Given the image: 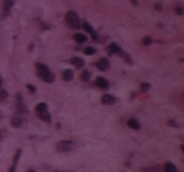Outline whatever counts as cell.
Returning a JSON list of instances; mask_svg holds the SVG:
<instances>
[{
  "mask_svg": "<svg viewBox=\"0 0 184 172\" xmlns=\"http://www.w3.org/2000/svg\"><path fill=\"white\" fill-rule=\"evenodd\" d=\"M164 172H177V167L173 162H167L164 166Z\"/></svg>",
  "mask_w": 184,
  "mask_h": 172,
  "instance_id": "cell-18",
  "label": "cell"
},
{
  "mask_svg": "<svg viewBox=\"0 0 184 172\" xmlns=\"http://www.w3.org/2000/svg\"><path fill=\"white\" fill-rule=\"evenodd\" d=\"M48 107H47V103H39V105H37L36 107V112H42V111H46Z\"/></svg>",
  "mask_w": 184,
  "mask_h": 172,
  "instance_id": "cell-21",
  "label": "cell"
},
{
  "mask_svg": "<svg viewBox=\"0 0 184 172\" xmlns=\"http://www.w3.org/2000/svg\"><path fill=\"white\" fill-rule=\"evenodd\" d=\"M101 102L104 103V105H106V106H111V105H114V103L116 102V98L114 95H111V94H104L101 97Z\"/></svg>",
  "mask_w": 184,
  "mask_h": 172,
  "instance_id": "cell-7",
  "label": "cell"
},
{
  "mask_svg": "<svg viewBox=\"0 0 184 172\" xmlns=\"http://www.w3.org/2000/svg\"><path fill=\"white\" fill-rule=\"evenodd\" d=\"M27 88H28V91H29L30 93H36V92H37L36 87H34V86H32V84H27Z\"/></svg>",
  "mask_w": 184,
  "mask_h": 172,
  "instance_id": "cell-24",
  "label": "cell"
},
{
  "mask_svg": "<svg viewBox=\"0 0 184 172\" xmlns=\"http://www.w3.org/2000/svg\"><path fill=\"white\" fill-rule=\"evenodd\" d=\"M66 23L70 28L73 29H80L81 28V21L78 18V14L76 12H68L66 14Z\"/></svg>",
  "mask_w": 184,
  "mask_h": 172,
  "instance_id": "cell-2",
  "label": "cell"
},
{
  "mask_svg": "<svg viewBox=\"0 0 184 172\" xmlns=\"http://www.w3.org/2000/svg\"><path fill=\"white\" fill-rule=\"evenodd\" d=\"M20 153H22V151H20V150H18V151H17V153H15V156H14V162H13V165H12V167H10V170H9V172H15L17 163H18V161H19Z\"/></svg>",
  "mask_w": 184,
  "mask_h": 172,
  "instance_id": "cell-17",
  "label": "cell"
},
{
  "mask_svg": "<svg viewBox=\"0 0 184 172\" xmlns=\"http://www.w3.org/2000/svg\"><path fill=\"white\" fill-rule=\"evenodd\" d=\"M73 39H75L76 43H78V44H83V43L87 42V37H86V34H83V33H77V34H75V35H73Z\"/></svg>",
  "mask_w": 184,
  "mask_h": 172,
  "instance_id": "cell-9",
  "label": "cell"
},
{
  "mask_svg": "<svg viewBox=\"0 0 184 172\" xmlns=\"http://www.w3.org/2000/svg\"><path fill=\"white\" fill-rule=\"evenodd\" d=\"M7 133H8L7 129H0V141H2V140L4 138V137L7 136Z\"/></svg>",
  "mask_w": 184,
  "mask_h": 172,
  "instance_id": "cell-26",
  "label": "cell"
},
{
  "mask_svg": "<svg viewBox=\"0 0 184 172\" xmlns=\"http://www.w3.org/2000/svg\"><path fill=\"white\" fill-rule=\"evenodd\" d=\"M83 53H85L86 55H92V54H95V53H96V49H95V48H92V47H87V48L83 49Z\"/></svg>",
  "mask_w": 184,
  "mask_h": 172,
  "instance_id": "cell-20",
  "label": "cell"
},
{
  "mask_svg": "<svg viewBox=\"0 0 184 172\" xmlns=\"http://www.w3.org/2000/svg\"><path fill=\"white\" fill-rule=\"evenodd\" d=\"M96 86L99 88H101V89H107L109 88V81L106 78H104V77H99L96 79Z\"/></svg>",
  "mask_w": 184,
  "mask_h": 172,
  "instance_id": "cell-8",
  "label": "cell"
},
{
  "mask_svg": "<svg viewBox=\"0 0 184 172\" xmlns=\"http://www.w3.org/2000/svg\"><path fill=\"white\" fill-rule=\"evenodd\" d=\"M109 50H110L111 54H121V53H122V49H121L120 45L116 44V43H111V44L109 45Z\"/></svg>",
  "mask_w": 184,
  "mask_h": 172,
  "instance_id": "cell-10",
  "label": "cell"
},
{
  "mask_svg": "<svg viewBox=\"0 0 184 172\" xmlns=\"http://www.w3.org/2000/svg\"><path fill=\"white\" fill-rule=\"evenodd\" d=\"M149 88H150V84H149V83H141V91L146 92Z\"/></svg>",
  "mask_w": 184,
  "mask_h": 172,
  "instance_id": "cell-25",
  "label": "cell"
},
{
  "mask_svg": "<svg viewBox=\"0 0 184 172\" xmlns=\"http://www.w3.org/2000/svg\"><path fill=\"white\" fill-rule=\"evenodd\" d=\"M75 148L73 141H61L57 143V151L58 152H70Z\"/></svg>",
  "mask_w": 184,
  "mask_h": 172,
  "instance_id": "cell-3",
  "label": "cell"
},
{
  "mask_svg": "<svg viewBox=\"0 0 184 172\" xmlns=\"http://www.w3.org/2000/svg\"><path fill=\"white\" fill-rule=\"evenodd\" d=\"M157 10L158 12H162V5L160 4H157Z\"/></svg>",
  "mask_w": 184,
  "mask_h": 172,
  "instance_id": "cell-29",
  "label": "cell"
},
{
  "mask_svg": "<svg viewBox=\"0 0 184 172\" xmlns=\"http://www.w3.org/2000/svg\"><path fill=\"white\" fill-rule=\"evenodd\" d=\"M14 5V0H3V8H2V18H5L10 14V9Z\"/></svg>",
  "mask_w": 184,
  "mask_h": 172,
  "instance_id": "cell-4",
  "label": "cell"
},
{
  "mask_svg": "<svg viewBox=\"0 0 184 172\" xmlns=\"http://www.w3.org/2000/svg\"><path fill=\"white\" fill-rule=\"evenodd\" d=\"M2 118H3V113H2V112H0V119H2Z\"/></svg>",
  "mask_w": 184,
  "mask_h": 172,
  "instance_id": "cell-33",
  "label": "cell"
},
{
  "mask_svg": "<svg viewBox=\"0 0 184 172\" xmlns=\"http://www.w3.org/2000/svg\"><path fill=\"white\" fill-rule=\"evenodd\" d=\"M81 26L87 31V33H90L91 34V37H92V39H95V40H97L99 39V35H97V33L95 31V29L94 28H92L87 21H83L82 24H81Z\"/></svg>",
  "mask_w": 184,
  "mask_h": 172,
  "instance_id": "cell-6",
  "label": "cell"
},
{
  "mask_svg": "<svg viewBox=\"0 0 184 172\" xmlns=\"http://www.w3.org/2000/svg\"><path fill=\"white\" fill-rule=\"evenodd\" d=\"M2 84H3V78L0 77V87H2Z\"/></svg>",
  "mask_w": 184,
  "mask_h": 172,
  "instance_id": "cell-31",
  "label": "cell"
},
{
  "mask_svg": "<svg viewBox=\"0 0 184 172\" xmlns=\"http://www.w3.org/2000/svg\"><path fill=\"white\" fill-rule=\"evenodd\" d=\"M27 172H37V171H34V170H28Z\"/></svg>",
  "mask_w": 184,
  "mask_h": 172,
  "instance_id": "cell-32",
  "label": "cell"
},
{
  "mask_svg": "<svg viewBox=\"0 0 184 172\" xmlns=\"http://www.w3.org/2000/svg\"><path fill=\"white\" fill-rule=\"evenodd\" d=\"M131 3H134L135 5H138V2H136V0H131Z\"/></svg>",
  "mask_w": 184,
  "mask_h": 172,
  "instance_id": "cell-30",
  "label": "cell"
},
{
  "mask_svg": "<svg viewBox=\"0 0 184 172\" xmlns=\"http://www.w3.org/2000/svg\"><path fill=\"white\" fill-rule=\"evenodd\" d=\"M73 71H71V69H65L63 72H62V78H63V81H66V82H70V81H72L73 79Z\"/></svg>",
  "mask_w": 184,
  "mask_h": 172,
  "instance_id": "cell-12",
  "label": "cell"
},
{
  "mask_svg": "<svg viewBox=\"0 0 184 172\" xmlns=\"http://www.w3.org/2000/svg\"><path fill=\"white\" fill-rule=\"evenodd\" d=\"M37 114H38V117H39L42 121H44V122H51V113L48 112V109L42 111V112H37Z\"/></svg>",
  "mask_w": 184,
  "mask_h": 172,
  "instance_id": "cell-13",
  "label": "cell"
},
{
  "mask_svg": "<svg viewBox=\"0 0 184 172\" xmlns=\"http://www.w3.org/2000/svg\"><path fill=\"white\" fill-rule=\"evenodd\" d=\"M18 112L19 113H27V107L20 98V94H18Z\"/></svg>",
  "mask_w": 184,
  "mask_h": 172,
  "instance_id": "cell-16",
  "label": "cell"
},
{
  "mask_svg": "<svg viewBox=\"0 0 184 172\" xmlns=\"http://www.w3.org/2000/svg\"><path fill=\"white\" fill-rule=\"evenodd\" d=\"M175 12H177V14H179V15H182V14H183V10H182V8H180V7L175 8Z\"/></svg>",
  "mask_w": 184,
  "mask_h": 172,
  "instance_id": "cell-28",
  "label": "cell"
},
{
  "mask_svg": "<svg viewBox=\"0 0 184 172\" xmlns=\"http://www.w3.org/2000/svg\"><path fill=\"white\" fill-rule=\"evenodd\" d=\"M36 67H37V74L42 81H44L47 83H53L54 82V76H53V73L49 71V68L46 64L37 63Z\"/></svg>",
  "mask_w": 184,
  "mask_h": 172,
  "instance_id": "cell-1",
  "label": "cell"
},
{
  "mask_svg": "<svg viewBox=\"0 0 184 172\" xmlns=\"http://www.w3.org/2000/svg\"><path fill=\"white\" fill-rule=\"evenodd\" d=\"M8 92L5 91V89H0V102L2 100H5L7 98H8Z\"/></svg>",
  "mask_w": 184,
  "mask_h": 172,
  "instance_id": "cell-22",
  "label": "cell"
},
{
  "mask_svg": "<svg viewBox=\"0 0 184 172\" xmlns=\"http://www.w3.org/2000/svg\"><path fill=\"white\" fill-rule=\"evenodd\" d=\"M151 42H153V39H151L150 37H145V38L143 39V44H144V45H149V44H151Z\"/></svg>",
  "mask_w": 184,
  "mask_h": 172,
  "instance_id": "cell-23",
  "label": "cell"
},
{
  "mask_svg": "<svg viewBox=\"0 0 184 172\" xmlns=\"http://www.w3.org/2000/svg\"><path fill=\"white\" fill-rule=\"evenodd\" d=\"M128 126H129L131 129H140V123H139V121L135 119V118H130V119L128 121Z\"/></svg>",
  "mask_w": 184,
  "mask_h": 172,
  "instance_id": "cell-15",
  "label": "cell"
},
{
  "mask_svg": "<svg viewBox=\"0 0 184 172\" xmlns=\"http://www.w3.org/2000/svg\"><path fill=\"white\" fill-rule=\"evenodd\" d=\"M90 78H91V73H90L88 71H83V72L81 73V79H82L83 82L90 81Z\"/></svg>",
  "mask_w": 184,
  "mask_h": 172,
  "instance_id": "cell-19",
  "label": "cell"
},
{
  "mask_svg": "<svg viewBox=\"0 0 184 172\" xmlns=\"http://www.w3.org/2000/svg\"><path fill=\"white\" fill-rule=\"evenodd\" d=\"M169 124H170L172 127H179V126H178V123H177L175 121H172V119L169 121Z\"/></svg>",
  "mask_w": 184,
  "mask_h": 172,
  "instance_id": "cell-27",
  "label": "cell"
},
{
  "mask_svg": "<svg viewBox=\"0 0 184 172\" xmlns=\"http://www.w3.org/2000/svg\"><path fill=\"white\" fill-rule=\"evenodd\" d=\"M10 123H12V126H13V127L19 128V127L22 126V123H23V118H22L20 116H14V117L12 118Z\"/></svg>",
  "mask_w": 184,
  "mask_h": 172,
  "instance_id": "cell-14",
  "label": "cell"
},
{
  "mask_svg": "<svg viewBox=\"0 0 184 172\" xmlns=\"http://www.w3.org/2000/svg\"><path fill=\"white\" fill-rule=\"evenodd\" d=\"M96 67L99 71H102V72H106L109 68H110V60L107 58H101L96 62Z\"/></svg>",
  "mask_w": 184,
  "mask_h": 172,
  "instance_id": "cell-5",
  "label": "cell"
},
{
  "mask_svg": "<svg viewBox=\"0 0 184 172\" xmlns=\"http://www.w3.org/2000/svg\"><path fill=\"white\" fill-rule=\"evenodd\" d=\"M70 62H71V64H72V65H75L76 68H82V67L85 65L83 59H82V58H80V57H73Z\"/></svg>",
  "mask_w": 184,
  "mask_h": 172,
  "instance_id": "cell-11",
  "label": "cell"
}]
</instances>
